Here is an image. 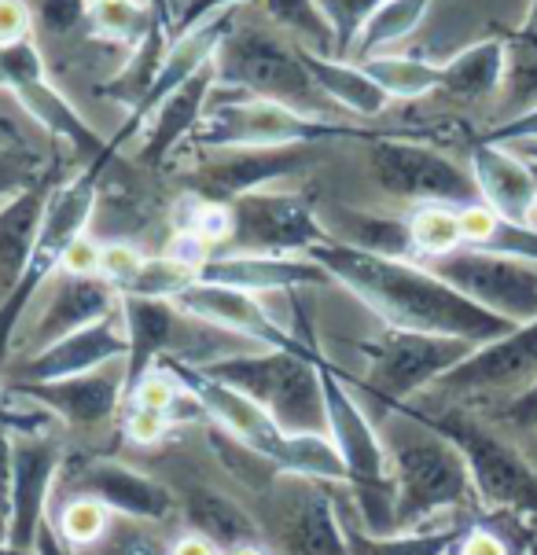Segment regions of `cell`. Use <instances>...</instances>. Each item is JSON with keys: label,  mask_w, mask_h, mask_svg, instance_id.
I'll use <instances>...</instances> for the list:
<instances>
[{"label": "cell", "mask_w": 537, "mask_h": 555, "mask_svg": "<svg viewBox=\"0 0 537 555\" xmlns=\"http://www.w3.org/2000/svg\"><path fill=\"white\" fill-rule=\"evenodd\" d=\"M497 103L504 121L537 107V0L526 8L523 26L504 37V89Z\"/></svg>", "instance_id": "obj_34"}, {"label": "cell", "mask_w": 537, "mask_h": 555, "mask_svg": "<svg viewBox=\"0 0 537 555\" xmlns=\"http://www.w3.org/2000/svg\"><path fill=\"white\" fill-rule=\"evenodd\" d=\"M34 12L26 0H0V49L30 41Z\"/></svg>", "instance_id": "obj_47"}, {"label": "cell", "mask_w": 537, "mask_h": 555, "mask_svg": "<svg viewBox=\"0 0 537 555\" xmlns=\"http://www.w3.org/2000/svg\"><path fill=\"white\" fill-rule=\"evenodd\" d=\"M320 379L328 404V438L343 464V486L354 496L357 522L369 533H394V472L380 427L332 364H320Z\"/></svg>", "instance_id": "obj_6"}, {"label": "cell", "mask_w": 537, "mask_h": 555, "mask_svg": "<svg viewBox=\"0 0 537 555\" xmlns=\"http://www.w3.org/2000/svg\"><path fill=\"white\" fill-rule=\"evenodd\" d=\"M272 555H350L346 522L338 519L328 482L280 475L269 486V512L261 519Z\"/></svg>", "instance_id": "obj_12"}, {"label": "cell", "mask_w": 537, "mask_h": 555, "mask_svg": "<svg viewBox=\"0 0 537 555\" xmlns=\"http://www.w3.org/2000/svg\"><path fill=\"white\" fill-rule=\"evenodd\" d=\"M122 409H126V416H122L126 435L140 441V446H155L174 423L200 416L203 404L195 401V393H188L181 383L174 379V372H169L166 364H155L137 387L126 390Z\"/></svg>", "instance_id": "obj_27"}, {"label": "cell", "mask_w": 537, "mask_h": 555, "mask_svg": "<svg viewBox=\"0 0 537 555\" xmlns=\"http://www.w3.org/2000/svg\"><path fill=\"white\" fill-rule=\"evenodd\" d=\"M471 177H475L478 199H483L497 218H504L512 224H530L534 229L537 188L530 173V158L523 152L478 140V144L471 147Z\"/></svg>", "instance_id": "obj_25"}, {"label": "cell", "mask_w": 537, "mask_h": 555, "mask_svg": "<svg viewBox=\"0 0 537 555\" xmlns=\"http://www.w3.org/2000/svg\"><path fill=\"white\" fill-rule=\"evenodd\" d=\"M169 555H225V552L218 548V544H210L206 538H200V533L188 530L181 541L169 544Z\"/></svg>", "instance_id": "obj_53"}, {"label": "cell", "mask_w": 537, "mask_h": 555, "mask_svg": "<svg viewBox=\"0 0 537 555\" xmlns=\"http://www.w3.org/2000/svg\"><path fill=\"white\" fill-rule=\"evenodd\" d=\"M537 383V320L515 324L512 332L475 346L468 361H460L438 390L449 393H478V390H526Z\"/></svg>", "instance_id": "obj_22"}, {"label": "cell", "mask_w": 537, "mask_h": 555, "mask_svg": "<svg viewBox=\"0 0 537 555\" xmlns=\"http://www.w3.org/2000/svg\"><path fill=\"white\" fill-rule=\"evenodd\" d=\"M232 210V240L225 250L235 254H291L309 258L317 243L332 232L317 218L306 192H280V188H258L229 203Z\"/></svg>", "instance_id": "obj_13"}, {"label": "cell", "mask_w": 537, "mask_h": 555, "mask_svg": "<svg viewBox=\"0 0 537 555\" xmlns=\"http://www.w3.org/2000/svg\"><path fill=\"white\" fill-rule=\"evenodd\" d=\"M401 409L423 420L427 427H435L438 435H446L464 453L471 486H475V496L486 507L537 522V467L523 449L508 446L501 435H494V430L460 409L423 412L412 409V404H401Z\"/></svg>", "instance_id": "obj_8"}, {"label": "cell", "mask_w": 537, "mask_h": 555, "mask_svg": "<svg viewBox=\"0 0 537 555\" xmlns=\"http://www.w3.org/2000/svg\"><path fill=\"white\" fill-rule=\"evenodd\" d=\"M412 261H435L464 247L460 236V210L453 206H417L409 218Z\"/></svg>", "instance_id": "obj_39"}, {"label": "cell", "mask_w": 537, "mask_h": 555, "mask_svg": "<svg viewBox=\"0 0 537 555\" xmlns=\"http://www.w3.org/2000/svg\"><path fill=\"white\" fill-rule=\"evenodd\" d=\"M63 464L60 441L49 435H12V489H8L4 541L12 548L34 552L49 496L55 493V475Z\"/></svg>", "instance_id": "obj_17"}, {"label": "cell", "mask_w": 537, "mask_h": 555, "mask_svg": "<svg viewBox=\"0 0 537 555\" xmlns=\"http://www.w3.org/2000/svg\"><path fill=\"white\" fill-rule=\"evenodd\" d=\"M343 221L350 224V236L343 243L372 254H386V258H412V236L409 221H391V218H369V214H343Z\"/></svg>", "instance_id": "obj_41"}, {"label": "cell", "mask_w": 537, "mask_h": 555, "mask_svg": "<svg viewBox=\"0 0 537 555\" xmlns=\"http://www.w3.org/2000/svg\"><path fill=\"white\" fill-rule=\"evenodd\" d=\"M361 353L369 361L365 372V390L372 401H380L386 412L409 404L427 387H438L460 361L475 353V346L464 338L449 335H423L401 332V327H383V335L365 338Z\"/></svg>", "instance_id": "obj_10"}, {"label": "cell", "mask_w": 537, "mask_h": 555, "mask_svg": "<svg viewBox=\"0 0 537 555\" xmlns=\"http://www.w3.org/2000/svg\"><path fill=\"white\" fill-rule=\"evenodd\" d=\"M534 467H537V430H534Z\"/></svg>", "instance_id": "obj_60"}, {"label": "cell", "mask_w": 537, "mask_h": 555, "mask_svg": "<svg viewBox=\"0 0 537 555\" xmlns=\"http://www.w3.org/2000/svg\"><path fill=\"white\" fill-rule=\"evenodd\" d=\"M34 552H37V555H74V548L60 538V533H55V526H52V522H44V526H41Z\"/></svg>", "instance_id": "obj_54"}, {"label": "cell", "mask_w": 537, "mask_h": 555, "mask_svg": "<svg viewBox=\"0 0 537 555\" xmlns=\"http://www.w3.org/2000/svg\"><path fill=\"white\" fill-rule=\"evenodd\" d=\"M504 89V37H486L442 63V92L464 103L497 100Z\"/></svg>", "instance_id": "obj_32"}, {"label": "cell", "mask_w": 537, "mask_h": 555, "mask_svg": "<svg viewBox=\"0 0 537 555\" xmlns=\"http://www.w3.org/2000/svg\"><path fill=\"white\" fill-rule=\"evenodd\" d=\"M420 266H427L438 280H446L453 291L508 324L537 320V261L460 247L446 258L420 261Z\"/></svg>", "instance_id": "obj_14"}, {"label": "cell", "mask_w": 537, "mask_h": 555, "mask_svg": "<svg viewBox=\"0 0 537 555\" xmlns=\"http://www.w3.org/2000/svg\"><path fill=\"white\" fill-rule=\"evenodd\" d=\"M261 4H266V15L272 23L284 26L287 34L303 37L306 49L332 55V30H328L317 0H261Z\"/></svg>", "instance_id": "obj_42"}, {"label": "cell", "mask_w": 537, "mask_h": 555, "mask_svg": "<svg viewBox=\"0 0 537 555\" xmlns=\"http://www.w3.org/2000/svg\"><path fill=\"white\" fill-rule=\"evenodd\" d=\"M214 89H218V70L210 63L192 81H184L174 96L158 103L152 115V129L144 137V147H140V163L148 169H158L177 152V144L192 140V133L200 129V121L206 115V100L214 96Z\"/></svg>", "instance_id": "obj_28"}, {"label": "cell", "mask_w": 537, "mask_h": 555, "mask_svg": "<svg viewBox=\"0 0 537 555\" xmlns=\"http://www.w3.org/2000/svg\"><path fill=\"white\" fill-rule=\"evenodd\" d=\"M309 258L328 272V280L343 284L357 302L369 306L386 327L464 338L471 346H486L515 327L486 313L412 258H386L332 236L317 243Z\"/></svg>", "instance_id": "obj_1"}, {"label": "cell", "mask_w": 537, "mask_h": 555, "mask_svg": "<svg viewBox=\"0 0 537 555\" xmlns=\"http://www.w3.org/2000/svg\"><path fill=\"white\" fill-rule=\"evenodd\" d=\"M0 555H37V552H23V548H12L8 541H0Z\"/></svg>", "instance_id": "obj_56"}, {"label": "cell", "mask_w": 537, "mask_h": 555, "mask_svg": "<svg viewBox=\"0 0 537 555\" xmlns=\"http://www.w3.org/2000/svg\"><path fill=\"white\" fill-rule=\"evenodd\" d=\"M163 23H169L163 0H89L85 30L97 41L137 52Z\"/></svg>", "instance_id": "obj_33"}, {"label": "cell", "mask_w": 537, "mask_h": 555, "mask_svg": "<svg viewBox=\"0 0 537 555\" xmlns=\"http://www.w3.org/2000/svg\"><path fill=\"white\" fill-rule=\"evenodd\" d=\"M523 147H537V144H523Z\"/></svg>", "instance_id": "obj_61"}, {"label": "cell", "mask_w": 537, "mask_h": 555, "mask_svg": "<svg viewBox=\"0 0 537 555\" xmlns=\"http://www.w3.org/2000/svg\"><path fill=\"white\" fill-rule=\"evenodd\" d=\"M314 147H235V152H206V163L188 177L200 199L232 203L258 188H272V181L298 173L309 166Z\"/></svg>", "instance_id": "obj_20"}, {"label": "cell", "mask_w": 537, "mask_h": 555, "mask_svg": "<svg viewBox=\"0 0 537 555\" xmlns=\"http://www.w3.org/2000/svg\"><path fill=\"white\" fill-rule=\"evenodd\" d=\"M526 158H530V173H534V188H537V158L534 155H526Z\"/></svg>", "instance_id": "obj_58"}, {"label": "cell", "mask_w": 537, "mask_h": 555, "mask_svg": "<svg viewBox=\"0 0 537 555\" xmlns=\"http://www.w3.org/2000/svg\"><path fill=\"white\" fill-rule=\"evenodd\" d=\"M158 364H166V369L174 372V379L181 383L188 393H195L203 412L218 423L225 435L235 438L258 460H269L280 475H303V478H317V482H343V464H338L332 438L287 435L261 404L243 398L240 390L225 387V383L210 379V375L177 361V357H163Z\"/></svg>", "instance_id": "obj_3"}, {"label": "cell", "mask_w": 537, "mask_h": 555, "mask_svg": "<svg viewBox=\"0 0 537 555\" xmlns=\"http://www.w3.org/2000/svg\"><path fill=\"white\" fill-rule=\"evenodd\" d=\"M369 173L386 195L420 206H464L483 203L471 169L457 166L438 147L412 144V140L372 137L369 140Z\"/></svg>", "instance_id": "obj_11"}, {"label": "cell", "mask_w": 537, "mask_h": 555, "mask_svg": "<svg viewBox=\"0 0 537 555\" xmlns=\"http://www.w3.org/2000/svg\"><path fill=\"white\" fill-rule=\"evenodd\" d=\"M52 188L55 184L49 177H41V181L23 188V192L12 195V199L0 206V302H4L8 291H12L18 284V276H23Z\"/></svg>", "instance_id": "obj_29"}, {"label": "cell", "mask_w": 537, "mask_h": 555, "mask_svg": "<svg viewBox=\"0 0 537 555\" xmlns=\"http://www.w3.org/2000/svg\"><path fill=\"white\" fill-rule=\"evenodd\" d=\"M431 4H435V0H386L380 12L372 15V23L365 26L361 41H357V49H354L357 63L375 60L383 49L405 41V37L423 23V15L431 12Z\"/></svg>", "instance_id": "obj_38"}, {"label": "cell", "mask_w": 537, "mask_h": 555, "mask_svg": "<svg viewBox=\"0 0 537 555\" xmlns=\"http://www.w3.org/2000/svg\"><path fill=\"white\" fill-rule=\"evenodd\" d=\"M383 441L394 472V533L420 530L435 515L475 496L464 453L405 409H391Z\"/></svg>", "instance_id": "obj_2"}, {"label": "cell", "mask_w": 537, "mask_h": 555, "mask_svg": "<svg viewBox=\"0 0 537 555\" xmlns=\"http://www.w3.org/2000/svg\"><path fill=\"white\" fill-rule=\"evenodd\" d=\"M44 173H37V158L23 152H0V199H12L23 188L41 181Z\"/></svg>", "instance_id": "obj_45"}, {"label": "cell", "mask_w": 537, "mask_h": 555, "mask_svg": "<svg viewBox=\"0 0 537 555\" xmlns=\"http://www.w3.org/2000/svg\"><path fill=\"white\" fill-rule=\"evenodd\" d=\"M501 423H508V427L523 430V435H534L537 430V383H530L526 390L515 393L512 401L501 409Z\"/></svg>", "instance_id": "obj_50"}, {"label": "cell", "mask_w": 537, "mask_h": 555, "mask_svg": "<svg viewBox=\"0 0 537 555\" xmlns=\"http://www.w3.org/2000/svg\"><path fill=\"white\" fill-rule=\"evenodd\" d=\"M44 416H49V412L37 409V404H34V412L30 409H12L4 393H0V427L15 430V435H41Z\"/></svg>", "instance_id": "obj_52"}, {"label": "cell", "mask_w": 537, "mask_h": 555, "mask_svg": "<svg viewBox=\"0 0 537 555\" xmlns=\"http://www.w3.org/2000/svg\"><path fill=\"white\" fill-rule=\"evenodd\" d=\"M369 133L354 126H338L332 118L303 115L284 103L235 96L229 103L210 107L192 133V144L200 152H235V147H317L328 140H354Z\"/></svg>", "instance_id": "obj_9"}, {"label": "cell", "mask_w": 537, "mask_h": 555, "mask_svg": "<svg viewBox=\"0 0 537 555\" xmlns=\"http://www.w3.org/2000/svg\"><path fill=\"white\" fill-rule=\"evenodd\" d=\"M386 0H317L320 15H324L328 30H332V55L335 60H350L357 41H361L365 26L380 12Z\"/></svg>", "instance_id": "obj_40"}, {"label": "cell", "mask_w": 537, "mask_h": 555, "mask_svg": "<svg viewBox=\"0 0 537 555\" xmlns=\"http://www.w3.org/2000/svg\"><path fill=\"white\" fill-rule=\"evenodd\" d=\"M174 302L192 320L218 327L221 335L240 338V343H247V346H261V350H298V346H306L303 338L295 332H287V327L269 313L258 295H247V291L192 280L184 291H177Z\"/></svg>", "instance_id": "obj_18"}, {"label": "cell", "mask_w": 537, "mask_h": 555, "mask_svg": "<svg viewBox=\"0 0 537 555\" xmlns=\"http://www.w3.org/2000/svg\"><path fill=\"white\" fill-rule=\"evenodd\" d=\"M181 512H184V522L192 533H200L210 544L229 555L243 544H258L266 541L261 533V522L254 515L243 512L232 496L218 493V489H206V486H192L188 493L181 496Z\"/></svg>", "instance_id": "obj_30"}, {"label": "cell", "mask_w": 537, "mask_h": 555, "mask_svg": "<svg viewBox=\"0 0 537 555\" xmlns=\"http://www.w3.org/2000/svg\"><path fill=\"white\" fill-rule=\"evenodd\" d=\"M486 144H504V147H523V144H537V107L523 111V115L501 121L483 137Z\"/></svg>", "instance_id": "obj_48"}, {"label": "cell", "mask_w": 537, "mask_h": 555, "mask_svg": "<svg viewBox=\"0 0 537 555\" xmlns=\"http://www.w3.org/2000/svg\"><path fill=\"white\" fill-rule=\"evenodd\" d=\"M361 67L391 100H420L442 89V63L420 60V55H375Z\"/></svg>", "instance_id": "obj_37"}, {"label": "cell", "mask_w": 537, "mask_h": 555, "mask_svg": "<svg viewBox=\"0 0 537 555\" xmlns=\"http://www.w3.org/2000/svg\"><path fill=\"white\" fill-rule=\"evenodd\" d=\"M298 55H303L309 78L317 81V89L324 92V100L332 107L350 111L357 118H375L383 115V107L391 103V96L369 78V70L354 60H335L328 52H314L306 44H298Z\"/></svg>", "instance_id": "obj_31"}, {"label": "cell", "mask_w": 537, "mask_h": 555, "mask_svg": "<svg viewBox=\"0 0 537 555\" xmlns=\"http://www.w3.org/2000/svg\"><path fill=\"white\" fill-rule=\"evenodd\" d=\"M122 324L129 335L126 390L137 387L163 357L181 350V332L188 317L169 298H122Z\"/></svg>", "instance_id": "obj_26"}, {"label": "cell", "mask_w": 537, "mask_h": 555, "mask_svg": "<svg viewBox=\"0 0 537 555\" xmlns=\"http://www.w3.org/2000/svg\"><path fill=\"white\" fill-rule=\"evenodd\" d=\"M240 4H247V0H192V4H188L184 12H181V18H174V26H169V37L192 30V26L206 23V18L229 15V12H235Z\"/></svg>", "instance_id": "obj_49"}, {"label": "cell", "mask_w": 537, "mask_h": 555, "mask_svg": "<svg viewBox=\"0 0 537 555\" xmlns=\"http://www.w3.org/2000/svg\"><path fill=\"white\" fill-rule=\"evenodd\" d=\"M115 155H118V147L111 144L100 158H92L89 166L78 169L71 181L52 188L23 276H18V284L8 291V298L0 302V361H8V353H12L23 313L34 306L41 287L52 284L55 272H63V261H67L71 247L85 236V224H89L92 210H97V199H100L103 169H107V163Z\"/></svg>", "instance_id": "obj_5"}, {"label": "cell", "mask_w": 537, "mask_h": 555, "mask_svg": "<svg viewBox=\"0 0 537 555\" xmlns=\"http://www.w3.org/2000/svg\"><path fill=\"white\" fill-rule=\"evenodd\" d=\"M55 496H89L107 507L111 515L137 522H166L174 515V493L155 478L118 464V460H89L71 456L55 475Z\"/></svg>", "instance_id": "obj_16"}, {"label": "cell", "mask_w": 537, "mask_h": 555, "mask_svg": "<svg viewBox=\"0 0 537 555\" xmlns=\"http://www.w3.org/2000/svg\"><path fill=\"white\" fill-rule=\"evenodd\" d=\"M214 70H218V85L240 89L243 96L284 103V107H295L314 118H332V103L309 78L298 44L284 41L272 30L232 23L229 37L214 55Z\"/></svg>", "instance_id": "obj_7"}, {"label": "cell", "mask_w": 537, "mask_h": 555, "mask_svg": "<svg viewBox=\"0 0 537 555\" xmlns=\"http://www.w3.org/2000/svg\"><path fill=\"white\" fill-rule=\"evenodd\" d=\"M122 309V295L97 272H60L55 284L44 298L41 313H37L34 327L23 335V361L41 353L44 346L60 343L81 327L97 324V320L115 317Z\"/></svg>", "instance_id": "obj_19"}, {"label": "cell", "mask_w": 537, "mask_h": 555, "mask_svg": "<svg viewBox=\"0 0 537 555\" xmlns=\"http://www.w3.org/2000/svg\"><path fill=\"white\" fill-rule=\"evenodd\" d=\"M85 18H89V0H44L37 12V26L63 37L74 26H85Z\"/></svg>", "instance_id": "obj_46"}, {"label": "cell", "mask_w": 537, "mask_h": 555, "mask_svg": "<svg viewBox=\"0 0 537 555\" xmlns=\"http://www.w3.org/2000/svg\"><path fill=\"white\" fill-rule=\"evenodd\" d=\"M453 555H512V552H508V544L497 538L494 530H486V526H468L464 538L457 541Z\"/></svg>", "instance_id": "obj_51"}, {"label": "cell", "mask_w": 537, "mask_h": 555, "mask_svg": "<svg viewBox=\"0 0 537 555\" xmlns=\"http://www.w3.org/2000/svg\"><path fill=\"white\" fill-rule=\"evenodd\" d=\"M129 357V335L122 324V309L115 317L97 320V324L81 327L60 343L44 346L41 353L26 357L15 369V387H34V383H60L71 375L97 372L103 364H115Z\"/></svg>", "instance_id": "obj_21"}, {"label": "cell", "mask_w": 537, "mask_h": 555, "mask_svg": "<svg viewBox=\"0 0 537 555\" xmlns=\"http://www.w3.org/2000/svg\"><path fill=\"white\" fill-rule=\"evenodd\" d=\"M0 89L12 92L18 100V107H23L44 133L67 140L74 152L81 158H89V163L111 147V140H103L97 129L78 115V107L49 81V70H44V60L34 41L0 49Z\"/></svg>", "instance_id": "obj_15"}, {"label": "cell", "mask_w": 537, "mask_h": 555, "mask_svg": "<svg viewBox=\"0 0 537 555\" xmlns=\"http://www.w3.org/2000/svg\"><path fill=\"white\" fill-rule=\"evenodd\" d=\"M515 152H523V155H534V158H537V147H515Z\"/></svg>", "instance_id": "obj_59"}, {"label": "cell", "mask_w": 537, "mask_h": 555, "mask_svg": "<svg viewBox=\"0 0 537 555\" xmlns=\"http://www.w3.org/2000/svg\"><path fill=\"white\" fill-rule=\"evenodd\" d=\"M111 530V512L89 496H63L60 519H55V533L71 544H100Z\"/></svg>", "instance_id": "obj_43"}, {"label": "cell", "mask_w": 537, "mask_h": 555, "mask_svg": "<svg viewBox=\"0 0 537 555\" xmlns=\"http://www.w3.org/2000/svg\"><path fill=\"white\" fill-rule=\"evenodd\" d=\"M320 357L309 346L298 350H235L229 357L192 364L210 379L240 390L243 398L269 412L287 435H314L328 438V404L324 379H320Z\"/></svg>", "instance_id": "obj_4"}, {"label": "cell", "mask_w": 537, "mask_h": 555, "mask_svg": "<svg viewBox=\"0 0 537 555\" xmlns=\"http://www.w3.org/2000/svg\"><path fill=\"white\" fill-rule=\"evenodd\" d=\"M460 236H464V247L537 261V229L497 218L486 203H475L460 210Z\"/></svg>", "instance_id": "obj_35"}, {"label": "cell", "mask_w": 537, "mask_h": 555, "mask_svg": "<svg viewBox=\"0 0 537 555\" xmlns=\"http://www.w3.org/2000/svg\"><path fill=\"white\" fill-rule=\"evenodd\" d=\"M203 284H221L247 291V295H272V291H298L328 284V272L314 258H291V254H235L218 250L203 261Z\"/></svg>", "instance_id": "obj_24"}, {"label": "cell", "mask_w": 537, "mask_h": 555, "mask_svg": "<svg viewBox=\"0 0 537 555\" xmlns=\"http://www.w3.org/2000/svg\"><path fill=\"white\" fill-rule=\"evenodd\" d=\"M26 401L44 409L49 416L71 423V427H100L122 409L126 398V361L103 364L97 372L71 375L60 383H34V387H15Z\"/></svg>", "instance_id": "obj_23"}, {"label": "cell", "mask_w": 537, "mask_h": 555, "mask_svg": "<svg viewBox=\"0 0 537 555\" xmlns=\"http://www.w3.org/2000/svg\"><path fill=\"white\" fill-rule=\"evenodd\" d=\"M229 555H272V548H269V541H258V544H243V548H235Z\"/></svg>", "instance_id": "obj_55"}, {"label": "cell", "mask_w": 537, "mask_h": 555, "mask_svg": "<svg viewBox=\"0 0 537 555\" xmlns=\"http://www.w3.org/2000/svg\"><path fill=\"white\" fill-rule=\"evenodd\" d=\"M523 555H537V538L526 541V552H523Z\"/></svg>", "instance_id": "obj_57"}, {"label": "cell", "mask_w": 537, "mask_h": 555, "mask_svg": "<svg viewBox=\"0 0 537 555\" xmlns=\"http://www.w3.org/2000/svg\"><path fill=\"white\" fill-rule=\"evenodd\" d=\"M468 526H435V530H409V533H369L357 526H346L350 555H453L457 541Z\"/></svg>", "instance_id": "obj_36"}, {"label": "cell", "mask_w": 537, "mask_h": 555, "mask_svg": "<svg viewBox=\"0 0 537 555\" xmlns=\"http://www.w3.org/2000/svg\"><path fill=\"white\" fill-rule=\"evenodd\" d=\"M103 555H169V548L155 530H148V522L129 519L107 530V548H103Z\"/></svg>", "instance_id": "obj_44"}]
</instances>
